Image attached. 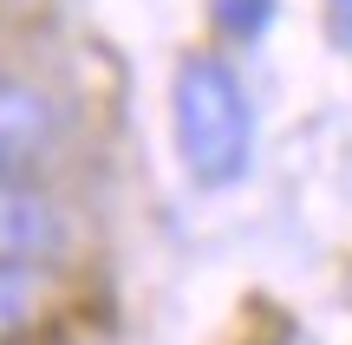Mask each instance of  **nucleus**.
<instances>
[{
    "mask_svg": "<svg viewBox=\"0 0 352 345\" xmlns=\"http://www.w3.org/2000/svg\"><path fill=\"white\" fill-rule=\"evenodd\" d=\"M267 20H274V0H215V26H222L228 39H261Z\"/></svg>",
    "mask_w": 352,
    "mask_h": 345,
    "instance_id": "5",
    "label": "nucleus"
},
{
    "mask_svg": "<svg viewBox=\"0 0 352 345\" xmlns=\"http://www.w3.org/2000/svg\"><path fill=\"white\" fill-rule=\"evenodd\" d=\"M65 241L59 209L26 182H0V267H39Z\"/></svg>",
    "mask_w": 352,
    "mask_h": 345,
    "instance_id": "2",
    "label": "nucleus"
},
{
    "mask_svg": "<svg viewBox=\"0 0 352 345\" xmlns=\"http://www.w3.org/2000/svg\"><path fill=\"white\" fill-rule=\"evenodd\" d=\"M327 20H333V39L352 46V0H327Z\"/></svg>",
    "mask_w": 352,
    "mask_h": 345,
    "instance_id": "6",
    "label": "nucleus"
},
{
    "mask_svg": "<svg viewBox=\"0 0 352 345\" xmlns=\"http://www.w3.org/2000/svg\"><path fill=\"white\" fill-rule=\"evenodd\" d=\"M39 320V274L33 267H0V345Z\"/></svg>",
    "mask_w": 352,
    "mask_h": 345,
    "instance_id": "4",
    "label": "nucleus"
},
{
    "mask_svg": "<svg viewBox=\"0 0 352 345\" xmlns=\"http://www.w3.org/2000/svg\"><path fill=\"white\" fill-rule=\"evenodd\" d=\"M176 150H183L189 176L222 189V182L248 176L254 163V104L235 65L196 52L176 65Z\"/></svg>",
    "mask_w": 352,
    "mask_h": 345,
    "instance_id": "1",
    "label": "nucleus"
},
{
    "mask_svg": "<svg viewBox=\"0 0 352 345\" xmlns=\"http://www.w3.org/2000/svg\"><path fill=\"white\" fill-rule=\"evenodd\" d=\"M52 137V104L20 78H0V182H13Z\"/></svg>",
    "mask_w": 352,
    "mask_h": 345,
    "instance_id": "3",
    "label": "nucleus"
}]
</instances>
